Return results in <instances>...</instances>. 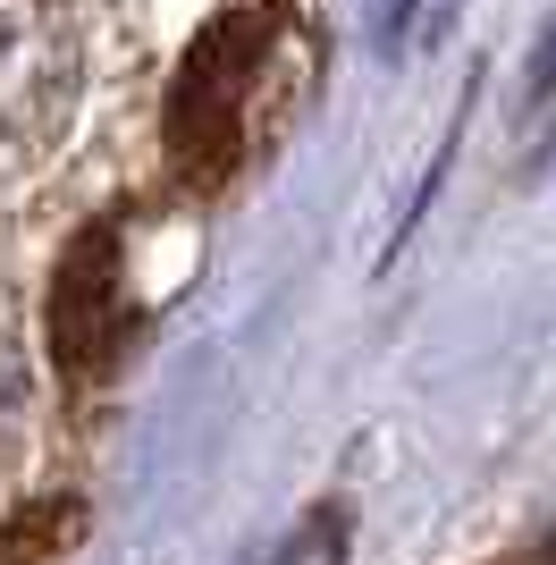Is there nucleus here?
Here are the masks:
<instances>
[{
  "label": "nucleus",
  "mask_w": 556,
  "mask_h": 565,
  "mask_svg": "<svg viewBox=\"0 0 556 565\" xmlns=\"http://www.w3.org/2000/svg\"><path fill=\"white\" fill-rule=\"evenodd\" d=\"M556 43V34H548ZM532 94H556V51H539V68H532Z\"/></svg>",
  "instance_id": "5"
},
{
  "label": "nucleus",
  "mask_w": 556,
  "mask_h": 565,
  "mask_svg": "<svg viewBox=\"0 0 556 565\" xmlns=\"http://www.w3.org/2000/svg\"><path fill=\"white\" fill-rule=\"evenodd\" d=\"M278 25L261 9H228L203 25V43L185 51L178 85H169V169L185 186H220L245 152V110H254L261 60H270Z\"/></svg>",
  "instance_id": "1"
},
{
  "label": "nucleus",
  "mask_w": 556,
  "mask_h": 565,
  "mask_svg": "<svg viewBox=\"0 0 556 565\" xmlns=\"http://www.w3.org/2000/svg\"><path fill=\"white\" fill-rule=\"evenodd\" d=\"M76 94V43L51 0H0V143L43 136Z\"/></svg>",
  "instance_id": "2"
},
{
  "label": "nucleus",
  "mask_w": 556,
  "mask_h": 565,
  "mask_svg": "<svg viewBox=\"0 0 556 565\" xmlns=\"http://www.w3.org/2000/svg\"><path fill=\"white\" fill-rule=\"evenodd\" d=\"M346 541H354V515H346V507H312V523L278 548V565H346Z\"/></svg>",
  "instance_id": "4"
},
{
  "label": "nucleus",
  "mask_w": 556,
  "mask_h": 565,
  "mask_svg": "<svg viewBox=\"0 0 556 565\" xmlns=\"http://www.w3.org/2000/svg\"><path fill=\"white\" fill-rule=\"evenodd\" d=\"M127 347V287H118V236L85 228L76 254L60 262V287H51V354L68 380H101L110 354Z\"/></svg>",
  "instance_id": "3"
},
{
  "label": "nucleus",
  "mask_w": 556,
  "mask_h": 565,
  "mask_svg": "<svg viewBox=\"0 0 556 565\" xmlns=\"http://www.w3.org/2000/svg\"><path fill=\"white\" fill-rule=\"evenodd\" d=\"M539 565H556V541H548V548H539Z\"/></svg>",
  "instance_id": "6"
}]
</instances>
